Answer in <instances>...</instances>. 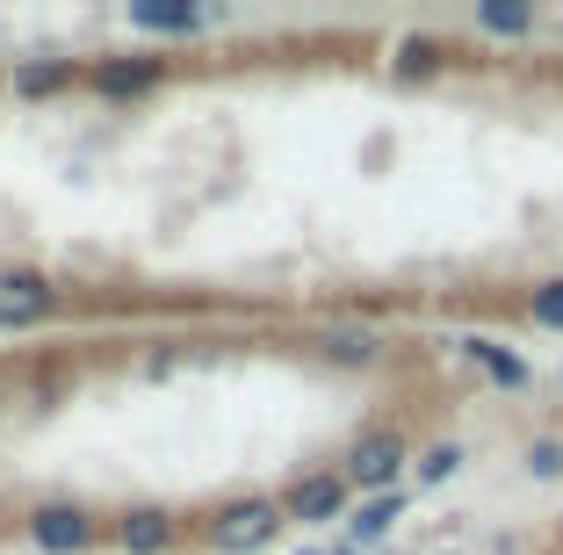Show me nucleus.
Segmentation results:
<instances>
[{"instance_id": "nucleus-8", "label": "nucleus", "mask_w": 563, "mask_h": 555, "mask_svg": "<svg viewBox=\"0 0 563 555\" xmlns=\"http://www.w3.org/2000/svg\"><path fill=\"white\" fill-rule=\"evenodd\" d=\"M463 354L477 360V368H484V376H492V382H506V390H520V382H528V360H520V354H506V346H498V340H470Z\"/></svg>"}, {"instance_id": "nucleus-7", "label": "nucleus", "mask_w": 563, "mask_h": 555, "mask_svg": "<svg viewBox=\"0 0 563 555\" xmlns=\"http://www.w3.org/2000/svg\"><path fill=\"white\" fill-rule=\"evenodd\" d=\"M131 22L137 30H159V36H188L202 22V8H188V0H137Z\"/></svg>"}, {"instance_id": "nucleus-15", "label": "nucleus", "mask_w": 563, "mask_h": 555, "mask_svg": "<svg viewBox=\"0 0 563 555\" xmlns=\"http://www.w3.org/2000/svg\"><path fill=\"white\" fill-rule=\"evenodd\" d=\"M528 469H534V476H563V447H556V441H534V447H528Z\"/></svg>"}, {"instance_id": "nucleus-12", "label": "nucleus", "mask_w": 563, "mask_h": 555, "mask_svg": "<svg viewBox=\"0 0 563 555\" xmlns=\"http://www.w3.org/2000/svg\"><path fill=\"white\" fill-rule=\"evenodd\" d=\"M455 469H463V447H455V441H441V447L419 455V484H441V476H455Z\"/></svg>"}, {"instance_id": "nucleus-10", "label": "nucleus", "mask_w": 563, "mask_h": 555, "mask_svg": "<svg viewBox=\"0 0 563 555\" xmlns=\"http://www.w3.org/2000/svg\"><path fill=\"white\" fill-rule=\"evenodd\" d=\"M390 526H398V490H383V498H368V506L354 512V534H362V541L390 534Z\"/></svg>"}, {"instance_id": "nucleus-4", "label": "nucleus", "mask_w": 563, "mask_h": 555, "mask_svg": "<svg viewBox=\"0 0 563 555\" xmlns=\"http://www.w3.org/2000/svg\"><path fill=\"white\" fill-rule=\"evenodd\" d=\"M51 303H58V289H51L44 275H30V267L0 275V325H36Z\"/></svg>"}, {"instance_id": "nucleus-11", "label": "nucleus", "mask_w": 563, "mask_h": 555, "mask_svg": "<svg viewBox=\"0 0 563 555\" xmlns=\"http://www.w3.org/2000/svg\"><path fill=\"white\" fill-rule=\"evenodd\" d=\"M95 87H101V95H145V87H152V66H101Z\"/></svg>"}, {"instance_id": "nucleus-9", "label": "nucleus", "mask_w": 563, "mask_h": 555, "mask_svg": "<svg viewBox=\"0 0 563 555\" xmlns=\"http://www.w3.org/2000/svg\"><path fill=\"white\" fill-rule=\"evenodd\" d=\"M325 354H332V360H347V368H368L383 346H376V332H354V325H347V332H325Z\"/></svg>"}, {"instance_id": "nucleus-16", "label": "nucleus", "mask_w": 563, "mask_h": 555, "mask_svg": "<svg viewBox=\"0 0 563 555\" xmlns=\"http://www.w3.org/2000/svg\"><path fill=\"white\" fill-rule=\"evenodd\" d=\"M58 80H66V66H30V73H22V95H51V87H58Z\"/></svg>"}, {"instance_id": "nucleus-17", "label": "nucleus", "mask_w": 563, "mask_h": 555, "mask_svg": "<svg viewBox=\"0 0 563 555\" xmlns=\"http://www.w3.org/2000/svg\"><path fill=\"white\" fill-rule=\"evenodd\" d=\"M433 66V44H405V73H427Z\"/></svg>"}, {"instance_id": "nucleus-6", "label": "nucleus", "mask_w": 563, "mask_h": 555, "mask_svg": "<svg viewBox=\"0 0 563 555\" xmlns=\"http://www.w3.org/2000/svg\"><path fill=\"white\" fill-rule=\"evenodd\" d=\"M117 541H123L131 555H166V548H174V520L145 506V512H131V520L117 526Z\"/></svg>"}, {"instance_id": "nucleus-5", "label": "nucleus", "mask_w": 563, "mask_h": 555, "mask_svg": "<svg viewBox=\"0 0 563 555\" xmlns=\"http://www.w3.org/2000/svg\"><path fill=\"white\" fill-rule=\"evenodd\" d=\"M340 506H347V476H303L297 490H289V498H282V512H289V520H340Z\"/></svg>"}, {"instance_id": "nucleus-13", "label": "nucleus", "mask_w": 563, "mask_h": 555, "mask_svg": "<svg viewBox=\"0 0 563 555\" xmlns=\"http://www.w3.org/2000/svg\"><path fill=\"white\" fill-rule=\"evenodd\" d=\"M534 325H549V332H563V281H542V289H534Z\"/></svg>"}, {"instance_id": "nucleus-3", "label": "nucleus", "mask_w": 563, "mask_h": 555, "mask_svg": "<svg viewBox=\"0 0 563 555\" xmlns=\"http://www.w3.org/2000/svg\"><path fill=\"white\" fill-rule=\"evenodd\" d=\"M30 541L51 555H80L87 541H95V520H87L80 506H36L30 512Z\"/></svg>"}, {"instance_id": "nucleus-2", "label": "nucleus", "mask_w": 563, "mask_h": 555, "mask_svg": "<svg viewBox=\"0 0 563 555\" xmlns=\"http://www.w3.org/2000/svg\"><path fill=\"white\" fill-rule=\"evenodd\" d=\"M398 469H405V441H398V433H362L354 455H347V484L376 490V498L398 484Z\"/></svg>"}, {"instance_id": "nucleus-1", "label": "nucleus", "mask_w": 563, "mask_h": 555, "mask_svg": "<svg viewBox=\"0 0 563 555\" xmlns=\"http://www.w3.org/2000/svg\"><path fill=\"white\" fill-rule=\"evenodd\" d=\"M282 520H289L282 506H267V498H246V506H224V512H217L210 541H217L224 555H246V548H261V541H275Z\"/></svg>"}, {"instance_id": "nucleus-14", "label": "nucleus", "mask_w": 563, "mask_h": 555, "mask_svg": "<svg viewBox=\"0 0 563 555\" xmlns=\"http://www.w3.org/2000/svg\"><path fill=\"white\" fill-rule=\"evenodd\" d=\"M484 30H498V36H520V30H528V8H498V0H492V8H484Z\"/></svg>"}, {"instance_id": "nucleus-18", "label": "nucleus", "mask_w": 563, "mask_h": 555, "mask_svg": "<svg viewBox=\"0 0 563 555\" xmlns=\"http://www.w3.org/2000/svg\"><path fill=\"white\" fill-rule=\"evenodd\" d=\"M0 404H8V390H0Z\"/></svg>"}]
</instances>
